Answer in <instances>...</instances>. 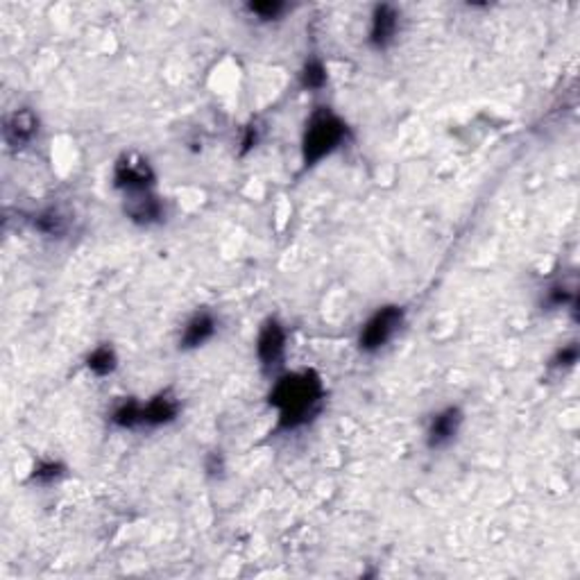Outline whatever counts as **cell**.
<instances>
[{"instance_id": "cell-1", "label": "cell", "mask_w": 580, "mask_h": 580, "mask_svg": "<svg viewBox=\"0 0 580 580\" xmlns=\"http://www.w3.org/2000/svg\"><path fill=\"white\" fill-rule=\"evenodd\" d=\"M270 406L280 413L277 431H297L318 418L324 404L322 378L313 369L286 372L270 390Z\"/></svg>"}, {"instance_id": "cell-2", "label": "cell", "mask_w": 580, "mask_h": 580, "mask_svg": "<svg viewBox=\"0 0 580 580\" xmlns=\"http://www.w3.org/2000/svg\"><path fill=\"white\" fill-rule=\"evenodd\" d=\"M349 139L347 123L329 107H318L309 116L301 134V162L304 168L318 166Z\"/></svg>"}, {"instance_id": "cell-3", "label": "cell", "mask_w": 580, "mask_h": 580, "mask_svg": "<svg viewBox=\"0 0 580 580\" xmlns=\"http://www.w3.org/2000/svg\"><path fill=\"white\" fill-rule=\"evenodd\" d=\"M404 318H406V310L397 304H388L374 310L359 333L360 351H365V354H374V351L383 349V347L395 338V333L401 329Z\"/></svg>"}, {"instance_id": "cell-4", "label": "cell", "mask_w": 580, "mask_h": 580, "mask_svg": "<svg viewBox=\"0 0 580 580\" xmlns=\"http://www.w3.org/2000/svg\"><path fill=\"white\" fill-rule=\"evenodd\" d=\"M157 175L152 163L139 152H125L113 166V186L123 193H139V191H152Z\"/></svg>"}, {"instance_id": "cell-5", "label": "cell", "mask_w": 580, "mask_h": 580, "mask_svg": "<svg viewBox=\"0 0 580 580\" xmlns=\"http://www.w3.org/2000/svg\"><path fill=\"white\" fill-rule=\"evenodd\" d=\"M401 27V12L390 3L374 5L369 16L368 41L374 50H388L397 41Z\"/></svg>"}, {"instance_id": "cell-6", "label": "cell", "mask_w": 580, "mask_h": 580, "mask_svg": "<svg viewBox=\"0 0 580 580\" xmlns=\"http://www.w3.org/2000/svg\"><path fill=\"white\" fill-rule=\"evenodd\" d=\"M463 410L458 406H447L437 410L427 427V445L428 449H445L458 437L460 427H463Z\"/></svg>"}, {"instance_id": "cell-7", "label": "cell", "mask_w": 580, "mask_h": 580, "mask_svg": "<svg viewBox=\"0 0 580 580\" xmlns=\"http://www.w3.org/2000/svg\"><path fill=\"white\" fill-rule=\"evenodd\" d=\"M286 354V329L280 319L270 318L263 322L261 331H259L257 340V356L261 360L263 369H275L277 365H281Z\"/></svg>"}, {"instance_id": "cell-8", "label": "cell", "mask_w": 580, "mask_h": 580, "mask_svg": "<svg viewBox=\"0 0 580 580\" xmlns=\"http://www.w3.org/2000/svg\"><path fill=\"white\" fill-rule=\"evenodd\" d=\"M123 209H125V216L141 227L159 225L163 221V216H166L163 200L159 195H154V191L127 193Z\"/></svg>"}, {"instance_id": "cell-9", "label": "cell", "mask_w": 580, "mask_h": 580, "mask_svg": "<svg viewBox=\"0 0 580 580\" xmlns=\"http://www.w3.org/2000/svg\"><path fill=\"white\" fill-rule=\"evenodd\" d=\"M36 134H39V116H36L30 107L14 109V112L5 118L3 136L5 143H7L9 148H25V145H30L32 141H34Z\"/></svg>"}, {"instance_id": "cell-10", "label": "cell", "mask_w": 580, "mask_h": 580, "mask_svg": "<svg viewBox=\"0 0 580 580\" xmlns=\"http://www.w3.org/2000/svg\"><path fill=\"white\" fill-rule=\"evenodd\" d=\"M180 410H182V404L180 399H177V395H172L171 390L159 392V395H154L148 404H143V427L145 428L166 427V424L175 422Z\"/></svg>"}, {"instance_id": "cell-11", "label": "cell", "mask_w": 580, "mask_h": 580, "mask_svg": "<svg viewBox=\"0 0 580 580\" xmlns=\"http://www.w3.org/2000/svg\"><path fill=\"white\" fill-rule=\"evenodd\" d=\"M218 331V319L216 315L209 313V310H200L193 318L186 322L184 333L180 338V347L182 349H198L204 342L211 340Z\"/></svg>"}, {"instance_id": "cell-12", "label": "cell", "mask_w": 580, "mask_h": 580, "mask_svg": "<svg viewBox=\"0 0 580 580\" xmlns=\"http://www.w3.org/2000/svg\"><path fill=\"white\" fill-rule=\"evenodd\" d=\"M32 225H34L39 234L50 236V239H62L68 231V227H71V221H68V216L62 209H44V211H39L32 218Z\"/></svg>"}, {"instance_id": "cell-13", "label": "cell", "mask_w": 580, "mask_h": 580, "mask_svg": "<svg viewBox=\"0 0 580 580\" xmlns=\"http://www.w3.org/2000/svg\"><path fill=\"white\" fill-rule=\"evenodd\" d=\"M112 424L118 428H143V404L134 399H127L118 404L112 413Z\"/></svg>"}, {"instance_id": "cell-14", "label": "cell", "mask_w": 580, "mask_h": 580, "mask_svg": "<svg viewBox=\"0 0 580 580\" xmlns=\"http://www.w3.org/2000/svg\"><path fill=\"white\" fill-rule=\"evenodd\" d=\"M329 80V71L324 66V62L319 57H310L306 59V64L300 71V84L301 89L306 91H319L324 89Z\"/></svg>"}, {"instance_id": "cell-15", "label": "cell", "mask_w": 580, "mask_h": 580, "mask_svg": "<svg viewBox=\"0 0 580 580\" xmlns=\"http://www.w3.org/2000/svg\"><path fill=\"white\" fill-rule=\"evenodd\" d=\"M86 368H89V372H93L95 377H109V374L118 368L116 351L109 345L95 347V349L86 356Z\"/></svg>"}, {"instance_id": "cell-16", "label": "cell", "mask_w": 580, "mask_h": 580, "mask_svg": "<svg viewBox=\"0 0 580 580\" xmlns=\"http://www.w3.org/2000/svg\"><path fill=\"white\" fill-rule=\"evenodd\" d=\"M245 12L250 16H254L261 23H270V21H280L286 12H289V5L281 3V0H257V3H248L245 5Z\"/></svg>"}, {"instance_id": "cell-17", "label": "cell", "mask_w": 580, "mask_h": 580, "mask_svg": "<svg viewBox=\"0 0 580 580\" xmlns=\"http://www.w3.org/2000/svg\"><path fill=\"white\" fill-rule=\"evenodd\" d=\"M64 474H66V467H64L62 463H57V460H41V463L32 469L30 481L36 483V486H53V483H57L59 478L64 477Z\"/></svg>"}, {"instance_id": "cell-18", "label": "cell", "mask_w": 580, "mask_h": 580, "mask_svg": "<svg viewBox=\"0 0 580 580\" xmlns=\"http://www.w3.org/2000/svg\"><path fill=\"white\" fill-rule=\"evenodd\" d=\"M576 290L567 289L563 284L551 286L549 292H546V306L549 309H563V306H576Z\"/></svg>"}, {"instance_id": "cell-19", "label": "cell", "mask_w": 580, "mask_h": 580, "mask_svg": "<svg viewBox=\"0 0 580 580\" xmlns=\"http://www.w3.org/2000/svg\"><path fill=\"white\" fill-rule=\"evenodd\" d=\"M578 354L580 351H578L576 342L560 347V349L554 354V359H551V368H555V369L574 368V365L578 363Z\"/></svg>"}, {"instance_id": "cell-20", "label": "cell", "mask_w": 580, "mask_h": 580, "mask_svg": "<svg viewBox=\"0 0 580 580\" xmlns=\"http://www.w3.org/2000/svg\"><path fill=\"white\" fill-rule=\"evenodd\" d=\"M257 143H259V127L250 125L248 130H245L243 141H241V154H248L250 150L257 148Z\"/></svg>"}, {"instance_id": "cell-21", "label": "cell", "mask_w": 580, "mask_h": 580, "mask_svg": "<svg viewBox=\"0 0 580 580\" xmlns=\"http://www.w3.org/2000/svg\"><path fill=\"white\" fill-rule=\"evenodd\" d=\"M225 469V460H222L221 451H213L207 458V472L209 474H221Z\"/></svg>"}]
</instances>
